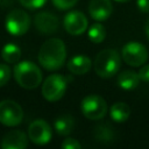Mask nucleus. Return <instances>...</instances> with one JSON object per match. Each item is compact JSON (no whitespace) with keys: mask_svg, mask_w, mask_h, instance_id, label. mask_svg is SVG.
Masks as SVG:
<instances>
[{"mask_svg":"<svg viewBox=\"0 0 149 149\" xmlns=\"http://www.w3.org/2000/svg\"><path fill=\"white\" fill-rule=\"evenodd\" d=\"M38 63L45 70L54 71L63 66L66 58V48L62 40L59 38H49L40 48Z\"/></svg>","mask_w":149,"mask_h":149,"instance_id":"1","label":"nucleus"},{"mask_svg":"<svg viewBox=\"0 0 149 149\" xmlns=\"http://www.w3.org/2000/svg\"><path fill=\"white\" fill-rule=\"evenodd\" d=\"M14 78L21 87L31 90V88H36L41 84L42 72L35 63L29 61H23L15 64Z\"/></svg>","mask_w":149,"mask_h":149,"instance_id":"2","label":"nucleus"},{"mask_svg":"<svg viewBox=\"0 0 149 149\" xmlns=\"http://www.w3.org/2000/svg\"><path fill=\"white\" fill-rule=\"evenodd\" d=\"M121 61L116 50L105 49L101 50L93 63L95 73L101 78H111L119 71Z\"/></svg>","mask_w":149,"mask_h":149,"instance_id":"3","label":"nucleus"},{"mask_svg":"<svg viewBox=\"0 0 149 149\" xmlns=\"http://www.w3.org/2000/svg\"><path fill=\"white\" fill-rule=\"evenodd\" d=\"M68 86V78L62 74H51L42 84V95L45 100L54 102L59 100Z\"/></svg>","mask_w":149,"mask_h":149,"instance_id":"4","label":"nucleus"},{"mask_svg":"<svg viewBox=\"0 0 149 149\" xmlns=\"http://www.w3.org/2000/svg\"><path fill=\"white\" fill-rule=\"evenodd\" d=\"M30 16L22 9L10 10L5 20V26L7 31L14 36H21L26 34L30 27Z\"/></svg>","mask_w":149,"mask_h":149,"instance_id":"5","label":"nucleus"},{"mask_svg":"<svg viewBox=\"0 0 149 149\" xmlns=\"http://www.w3.org/2000/svg\"><path fill=\"white\" fill-rule=\"evenodd\" d=\"M81 113L90 120H100L107 113V102L97 94L85 97L80 104Z\"/></svg>","mask_w":149,"mask_h":149,"instance_id":"6","label":"nucleus"},{"mask_svg":"<svg viewBox=\"0 0 149 149\" xmlns=\"http://www.w3.org/2000/svg\"><path fill=\"white\" fill-rule=\"evenodd\" d=\"M23 119L22 107L14 100L0 101V123L7 127L17 126Z\"/></svg>","mask_w":149,"mask_h":149,"instance_id":"7","label":"nucleus"},{"mask_svg":"<svg viewBox=\"0 0 149 149\" xmlns=\"http://www.w3.org/2000/svg\"><path fill=\"white\" fill-rule=\"evenodd\" d=\"M122 58L130 66H140L147 62L148 50L139 42H129L122 48Z\"/></svg>","mask_w":149,"mask_h":149,"instance_id":"8","label":"nucleus"},{"mask_svg":"<svg viewBox=\"0 0 149 149\" xmlns=\"http://www.w3.org/2000/svg\"><path fill=\"white\" fill-rule=\"evenodd\" d=\"M52 133L49 123L43 119L34 120L28 128V137L31 142L38 146L47 144L51 140Z\"/></svg>","mask_w":149,"mask_h":149,"instance_id":"9","label":"nucleus"},{"mask_svg":"<svg viewBox=\"0 0 149 149\" xmlns=\"http://www.w3.org/2000/svg\"><path fill=\"white\" fill-rule=\"evenodd\" d=\"M63 26L70 35H81L87 29V19L81 12L71 10L65 15Z\"/></svg>","mask_w":149,"mask_h":149,"instance_id":"10","label":"nucleus"},{"mask_svg":"<svg viewBox=\"0 0 149 149\" xmlns=\"http://www.w3.org/2000/svg\"><path fill=\"white\" fill-rule=\"evenodd\" d=\"M34 24L40 33L50 35L57 31L59 21L56 15L49 12H40L34 17Z\"/></svg>","mask_w":149,"mask_h":149,"instance_id":"11","label":"nucleus"},{"mask_svg":"<svg viewBox=\"0 0 149 149\" xmlns=\"http://www.w3.org/2000/svg\"><path fill=\"white\" fill-rule=\"evenodd\" d=\"M113 10L111 0H91L88 3V13L95 21H105Z\"/></svg>","mask_w":149,"mask_h":149,"instance_id":"12","label":"nucleus"},{"mask_svg":"<svg viewBox=\"0 0 149 149\" xmlns=\"http://www.w3.org/2000/svg\"><path fill=\"white\" fill-rule=\"evenodd\" d=\"M28 136L22 130H10L6 133L1 140L3 149H23L28 146Z\"/></svg>","mask_w":149,"mask_h":149,"instance_id":"13","label":"nucleus"},{"mask_svg":"<svg viewBox=\"0 0 149 149\" xmlns=\"http://www.w3.org/2000/svg\"><path fill=\"white\" fill-rule=\"evenodd\" d=\"M91 59L85 55H76L68 62V69L73 74H84L91 69Z\"/></svg>","mask_w":149,"mask_h":149,"instance_id":"14","label":"nucleus"},{"mask_svg":"<svg viewBox=\"0 0 149 149\" xmlns=\"http://www.w3.org/2000/svg\"><path fill=\"white\" fill-rule=\"evenodd\" d=\"M140 80L141 79L139 77V73H136L134 71H130V70L121 72L118 76V79H116L118 85L123 90H133V88L137 87Z\"/></svg>","mask_w":149,"mask_h":149,"instance_id":"15","label":"nucleus"},{"mask_svg":"<svg viewBox=\"0 0 149 149\" xmlns=\"http://www.w3.org/2000/svg\"><path fill=\"white\" fill-rule=\"evenodd\" d=\"M93 134H94V139L104 144L112 143L115 137L114 129L108 123H99L98 126H95Z\"/></svg>","mask_w":149,"mask_h":149,"instance_id":"16","label":"nucleus"},{"mask_svg":"<svg viewBox=\"0 0 149 149\" xmlns=\"http://www.w3.org/2000/svg\"><path fill=\"white\" fill-rule=\"evenodd\" d=\"M54 127H55V130L57 132L58 135L66 136V135H69L73 130V128H74V120H73V118L71 115L64 114V115L58 116L55 120Z\"/></svg>","mask_w":149,"mask_h":149,"instance_id":"17","label":"nucleus"},{"mask_svg":"<svg viewBox=\"0 0 149 149\" xmlns=\"http://www.w3.org/2000/svg\"><path fill=\"white\" fill-rule=\"evenodd\" d=\"M109 114H111V118H112L113 121H115V122H125V121L128 120V118L130 115V108L126 102L119 101V102H115L111 107Z\"/></svg>","mask_w":149,"mask_h":149,"instance_id":"18","label":"nucleus"},{"mask_svg":"<svg viewBox=\"0 0 149 149\" xmlns=\"http://www.w3.org/2000/svg\"><path fill=\"white\" fill-rule=\"evenodd\" d=\"M1 57L7 63L16 64L21 58V49L14 43H7L1 50Z\"/></svg>","mask_w":149,"mask_h":149,"instance_id":"19","label":"nucleus"},{"mask_svg":"<svg viewBox=\"0 0 149 149\" xmlns=\"http://www.w3.org/2000/svg\"><path fill=\"white\" fill-rule=\"evenodd\" d=\"M87 36H88L91 42H93V43H101L105 40L106 29H105V27L102 24L95 23V24L91 26V28L88 29Z\"/></svg>","mask_w":149,"mask_h":149,"instance_id":"20","label":"nucleus"},{"mask_svg":"<svg viewBox=\"0 0 149 149\" xmlns=\"http://www.w3.org/2000/svg\"><path fill=\"white\" fill-rule=\"evenodd\" d=\"M10 76H12V71L9 66L5 64H0V87L5 86L8 83V80L10 79Z\"/></svg>","mask_w":149,"mask_h":149,"instance_id":"21","label":"nucleus"},{"mask_svg":"<svg viewBox=\"0 0 149 149\" xmlns=\"http://www.w3.org/2000/svg\"><path fill=\"white\" fill-rule=\"evenodd\" d=\"M78 0H52V3L56 8L61 9V10H65V9H70L72 8Z\"/></svg>","mask_w":149,"mask_h":149,"instance_id":"22","label":"nucleus"},{"mask_svg":"<svg viewBox=\"0 0 149 149\" xmlns=\"http://www.w3.org/2000/svg\"><path fill=\"white\" fill-rule=\"evenodd\" d=\"M20 3L28 8V9H37V8H41L47 0H19Z\"/></svg>","mask_w":149,"mask_h":149,"instance_id":"23","label":"nucleus"},{"mask_svg":"<svg viewBox=\"0 0 149 149\" xmlns=\"http://www.w3.org/2000/svg\"><path fill=\"white\" fill-rule=\"evenodd\" d=\"M61 147L64 148V149H80L81 146H80V143H79L77 140H74V139H66V140H64V141L62 142Z\"/></svg>","mask_w":149,"mask_h":149,"instance_id":"24","label":"nucleus"},{"mask_svg":"<svg viewBox=\"0 0 149 149\" xmlns=\"http://www.w3.org/2000/svg\"><path fill=\"white\" fill-rule=\"evenodd\" d=\"M137 73H139V77H140L141 80L149 83V64L142 66Z\"/></svg>","mask_w":149,"mask_h":149,"instance_id":"25","label":"nucleus"},{"mask_svg":"<svg viewBox=\"0 0 149 149\" xmlns=\"http://www.w3.org/2000/svg\"><path fill=\"white\" fill-rule=\"evenodd\" d=\"M137 8L143 12V13H148L149 12V0H137Z\"/></svg>","mask_w":149,"mask_h":149,"instance_id":"26","label":"nucleus"},{"mask_svg":"<svg viewBox=\"0 0 149 149\" xmlns=\"http://www.w3.org/2000/svg\"><path fill=\"white\" fill-rule=\"evenodd\" d=\"M144 30H146V35H147V38L149 40V19L147 20L146 22V26H144Z\"/></svg>","mask_w":149,"mask_h":149,"instance_id":"27","label":"nucleus"},{"mask_svg":"<svg viewBox=\"0 0 149 149\" xmlns=\"http://www.w3.org/2000/svg\"><path fill=\"white\" fill-rule=\"evenodd\" d=\"M115 1H118V2H128L130 0H115Z\"/></svg>","mask_w":149,"mask_h":149,"instance_id":"28","label":"nucleus"}]
</instances>
